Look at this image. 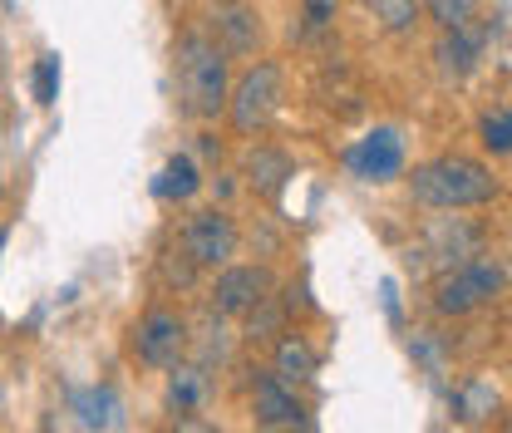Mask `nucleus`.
Wrapping results in <instances>:
<instances>
[{
    "mask_svg": "<svg viewBox=\"0 0 512 433\" xmlns=\"http://www.w3.org/2000/svg\"><path fill=\"white\" fill-rule=\"evenodd\" d=\"M375 10L384 15L389 30H404V25L414 20V0H375Z\"/></svg>",
    "mask_w": 512,
    "mask_h": 433,
    "instance_id": "obj_17",
    "label": "nucleus"
},
{
    "mask_svg": "<svg viewBox=\"0 0 512 433\" xmlns=\"http://www.w3.org/2000/svg\"><path fill=\"white\" fill-rule=\"evenodd\" d=\"M335 10H340V0H301V15H306L311 30H325L335 20Z\"/></svg>",
    "mask_w": 512,
    "mask_h": 433,
    "instance_id": "obj_18",
    "label": "nucleus"
},
{
    "mask_svg": "<svg viewBox=\"0 0 512 433\" xmlns=\"http://www.w3.org/2000/svg\"><path fill=\"white\" fill-rule=\"evenodd\" d=\"M178 89L192 119H217L227 109V55L207 35L178 40Z\"/></svg>",
    "mask_w": 512,
    "mask_h": 433,
    "instance_id": "obj_2",
    "label": "nucleus"
},
{
    "mask_svg": "<svg viewBox=\"0 0 512 433\" xmlns=\"http://www.w3.org/2000/svg\"><path fill=\"white\" fill-rule=\"evenodd\" d=\"M256 414H261V424L296 429V424H301V399L291 394V384H286V379L261 374V379H256Z\"/></svg>",
    "mask_w": 512,
    "mask_h": 433,
    "instance_id": "obj_9",
    "label": "nucleus"
},
{
    "mask_svg": "<svg viewBox=\"0 0 512 433\" xmlns=\"http://www.w3.org/2000/svg\"><path fill=\"white\" fill-rule=\"evenodd\" d=\"M237 247H242V237L227 212H192L183 227V256L192 266H227Z\"/></svg>",
    "mask_w": 512,
    "mask_h": 433,
    "instance_id": "obj_4",
    "label": "nucleus"
},
{
    "mask_svg": "<svg viewBox=\"0 0 512 433\" xmlns=\"http://www.w3.org/2000/svg\"><path fill=\"white\" fill-rule=\"evenodd\" d=\"M197 187H202L197 163H192L188 153H178V158H168V163H163V173L153 178V197H163V202H188Z\"/></svg>",
    "mask_w": 512,
    "mask_h": 433,
    "instance_id": "obj_10",
    "label": "nucleus"
},
{
    "mask_svg": "<svg viewBox=\"0 0 512 433\" xmlns=\"http://www.w3.org/2000/svg\"><path fill=\"white\" fill-rule=\"evenodd\" d=\"M261 433H296V429H276V424H266V429H261Z\"/></svg>",
    "mask_w": 512,
    "mask_h": 433,
    "instance_id": "obj_21",
    "label": "nucleus"
},
{
    "mask_svg": "<svg viewBox=\"0 0 512 433\" xmlns=\"http://www.w3.org/2000/svg\"><path fill=\"white\" fill-rule=\"evenodd\" d=\"M217 310L222 315H252L266 296H271V276L261 271V266H232V271H222L217 276Z\"/></svg>",
    "mask_w": 512,
    "mask_h": 433,
    "instance_id": "obj_8",
    "label": "nucleus"
},
{
    "mask_svg": "<svg viewBox=\"0 0 512 433\" xmlns=\"http://www.w3.org/2000/svg\"><path fill=\"white\" fill-rule=\"evenodd\" d=\"M311 374H316V350H311L301 335H286L281 350H276V379L301 384V379H311Z\"/></svg>",
    "mask_w": 512,
    "mask_h": 433,
    "instance_id": "obj_11",
    "label": "nucleus"
},
{
    "mask_svg": "<svg viewBox=\"0 0 512 433\" xmlns=\"http://www.w3.org/2000/svg\"><path fill=\"white\" fill-rule=\"evenodd\" d=\"M178 433H212L207 424H197V419H188V424H178Z\"/></svg>",
    "mask_w": 512,
    "mask_h": 433,
    "instance_id": "obj_20",
    "label": "nucleus"
},
{
    "mask_svg": "<svg viewBox=\"0 0 512 433\" xmlns=\"http://www.w3.org/2000/svg\"><path fill=\"white\" fill-rule=\"evenodd\" d=\"M276 99H281V69H276V64L247 69V79H242L237 94L227 99V104H232V124L242 128V133H256V128L271 119Z\"/></svg>",
    "mask_w": 512,
    "mask_h": 433,
    "instance_id": "obj_6",
    "label": "nucleus"
},
{
    "mask_svg": "<svg viewBox=\"0 0 512 433\" xmlns=\"http://www.w3.org/2000/svg\"><path fill=\"white\" fill-rule=\"evenodd\" d=\"M35 99L40 104L60 99V55H40V64H35Z\"/></svg>",
    "mask_w": 512,
    "mask_h": 433,
    "instance_id": "obj_14",
    "label": "nucleus"
},
{
    "mask_svg": "<svg viewBox=\"0 0 512 433\" xmlns=\"http://www.w3.org/2000/svg\"><path fill=\"white\" fill-rule=\"evenodd\" d=\"M409 192L424 202V207H444V212H463V207H483L498 197V178L463 158V153H444V158H429L409 173Z\"/></svg>",
    "mask_w": 512,
    "mask_h": 433,
    "instance_id": "obj_1",
    "label": "nucleus"
},
{
    "mask_svg": "<svg viewBox=\"0 0 512 433\" xmlns=\"http://www.w3.org/2000/svg\"><path fill=\"white\" fill-rule=\"evenodd\" d=\"M183 345H188V325H183V315H173V310H148V315L138 320V330H133V355H138L143 365H153V370L178 365Z\"/></svg>",
    "mask_w": 512,
    "mask_h": 433,
    "instance_id": "obj_5",
    "label": "nucleus"
},
{
    "mask_svg": "<svg viewBox=\"0 0 512 433\" xmlns=\"http://www.w3.org/2000/svg\"><path fill=\"white\" fill-rule=\"evenodd\" d=\"M192 399H197V379H192V370H183V379H173V404L192 409Z\"/></svg>",
    "mask_w": 512,
    "mask_h": 433,
    "instance_id": "obj_19",
    "label": "nucleus"
},
{
    "mask_svg": "<svg viewBox=\"0 0 512 433\" xmlns=\"http://www.w3.org/2000/svg\"><path fill=\"white\" fill-rule=\"evenodd\" d=\"M345 163H350V173H355L360 183H389V178H399V168H404V143H399L394 128H375V133H365V138L345 153Z\"/></svg>",
    "mask_w": 512,
    "mask_h": 433,
    "instance_id": "obj_7",
    "label": "nucleus"
},
{
    "mask_svg": "<svg viewBox=\"0 0 512 433\" xmlns=\"http://www.w3.org/2000/svg\"><path fill=\"white\" fill-rule=\"evenodd\" d=\"M493 404H498L493 384H468V389L458 394V409H463V419H488V414H493Z\"/></svg>",
    "mask_w": 512,
    "mask_h": 433,
    "instance_id": "obj_15",
    "label": "nucleus"
},
{
    "mask_svg": "<svg viewBox=\"0 0 512 433\" xmlns=\"http://www.w3.org/2000/svg\"><path fill=\"white\" fill-rule=\"evenodd\" d=\"M74 404H79V419H84L89 429H114V424H119V399H114L109 389H89V394H79Z\"/></svg>",
    "mask_w": 512,
    "mask_h": 433,
    "instance_id": "obj_12",
    "label": "nucleus"
},
{
    "mask_svg": "<svg viewBox=\"0 0 512 433\" xmlns=\"http://www.w3.org/2000/svg\"><path fill=\"white\" fill-rule=\"evenodd\" d=\"M508 281V266L498 256H478V261H458L453 276L439 281V310L444 315H468V310L488 306Z\"/></svg>",
    "mask_w": 512,
    "mask_h": 433,
    "instance_id": "obj_3",
    "label": "nucleus"
},
{
    "mask_svg": "<svg viewBox=\"0 0 512 433\" xmlns=\"http://www.w3.org/2000/svg\"><path fill=\"white\" fill-rule=\"evenodd\" d=\"M483 143H488L498 158H503V153L512 148V119H508V109H498V114H488V119H483Z\"/></svg>",
    "mask_w": 512,
    "mask_h": 433,
    "instance_id": "obj_16",
    "label": "nucleus"
},
{
    "mask_svg": "<svg viewBox=\"0 0 512 433\" xmlns=\"http://www.w3.org/2000/svg\"><path fill=\"white\" fill-rule=\"evenodd\" d=\"M429 10L444 30H468L473 15H478V0H429Z\"/></svg>",
    "mask_w": 512,
    "mask_h": 433,
    "instance_id": "obj_13",
    "label": "nucleus"
}]
</instances>
